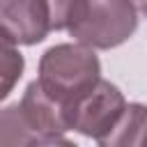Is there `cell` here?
Here are the masks:
<instances>
[{"instance_id": "1", "label": "cell", "mask_w": 147, "mask_h": 147, "mask_svg": "<svg viewBox=\"0 0 147 147\" xmlns=\"http://www.w3.org/2000/svg\"><path fill=\"white\" fill-rule=\"evenodd\" d=\"M101 80V64L94 55V48L83 44H57L51 46L39 60L37 85L51 99L69 129L71 108Z\"/></svg>"}, {"instance_id": "7", "label": "cell", "mask_w": 147, "mask_h": 147, "mask_svg": "<svg viewBox=\"0 0 147 147\" xmlns=\"http://www.w3.org/2000/svg\"><path fill=\"white\" fill-rule=\"evenodd\" d=\"M25 69V60L16 46V41L0 28V101L9 96L16 87Z\"/></svg>"}, {"instance_id": "4", "label": "cell", "mask_w": 147, "mask_h": 147, "mask_svg": "<svg viewBox=\"0 0 147 147\" xmlns=\"http://www.w3.org/2000/svg\"><path fill=\"white\" fill-rule=\"evenodd\" d=\"M0 28L23 46H34L51 32L48 0H0Z\"/></svg>"}, {"instance_id": "9", "label": "cell", "mask_w": 147, "mask_h": 147, "mask_svg": "<svg viewBox=\"0 0 147 147\" xmlns=\"http://www.w3.org/2000/svg\"><path fill=\"white\" fill-rule=\"evenodd\" d=\"M136 5H138V11H140V14H145V16H147V0H138V2H136Z\"/></svg>"}, {"instance_id": "5", "label": "cell", "mask_w": 147, "mask_h": 147, "mask_svg": "<svg viewBox=\"0 0 147 147\" xmlns=\"http://www.w3.org/2000/svg\"><path fill=\"white\" fill-rule=\"evenodd\" d=\"M103 147H147V106L126 103L115 126L99 140Z\"/></svg>"}, {"instance_id": "10", "label": "cell", "mask_w": 147, "mask_h": 147, "mask_svg": "<svg viewBox=\"0 0 147 147\" xmlns=\"http://www.w3.org/2000/svg\"><path fill=\"white\" fill-rule=\"evenodd\" d=\"M136 2H138V0H136Z\"/></svg>"}, {"instance_id": "8", "label": "cell", "mask_w": 147, "mask_h": 147, "mask_svg": "<svg viewBox=\"0 0 147 147\" xmlns=\"http://www.w3.org/2000/svg\"><path fill=\"white\" fill-rule=\"evenodd\" d=\"M80 5H83V0H48L51 30H67L74 23Z\"/></svg>"}, {"instance_id": "2", "label": "cell", "mask_w": 147, "mask_h": 147, "mask_svg": "<svg viewBox=\"0 0 147 147\" xmlns=\"http://www.w3.org/2000/svg\"><path fill=\"white\" fill-rule=\"evenodd\" d=\"M138 28V9L131 0H83L67 32L87 48L108 51L124 44Z\"/></svg>"}, {"instance_id": "3", "label": "cell", "mask_w": 147, "mask_h": 147, "mask_svg": "<svg viewBox=\"0 0 147 147\" xmlns=\"http://www.w3.org/2000/svg\"><path fill=\"white\" fill-rule=\"evenodd\" d=\"M124 94L108 80H99L74 108L69 115V129L78 131L96 142L115 126L124 110Z\"/></svg>"}, {"instance_id": "6", "label": "cell", "mask_w": 147, "mask_h": 147, "mask_svg": "<svg viewBox=\"0 0 147 147\" xmlns=\"http://www.w3.org/2000/svg\"><path fill=\"white\" fill-rule=\"evenodd\" d=\"M0 145H41L21 103H11L0 110Z\"/></svg>"}]
</instances>
